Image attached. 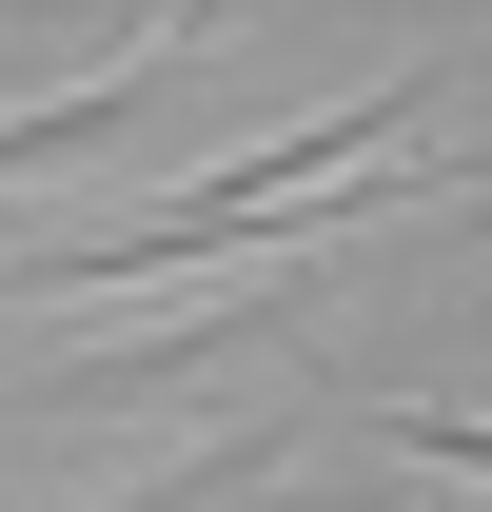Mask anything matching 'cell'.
I'll return each instance as SVG.
<instances>
[{"mask_svg": "<svg viewBox=\"0 0 492 512\" xmlns=\"http://www.w3.org/2000/svg\"><path fill=\"white\" fill-rule=\"evenodd\" d=\"M178 40H197V0H178Z\"/></svg>", "mask_w": 492, "mask_h": 512, "instance_id": "1", "label": "cell"}]
</instances>
